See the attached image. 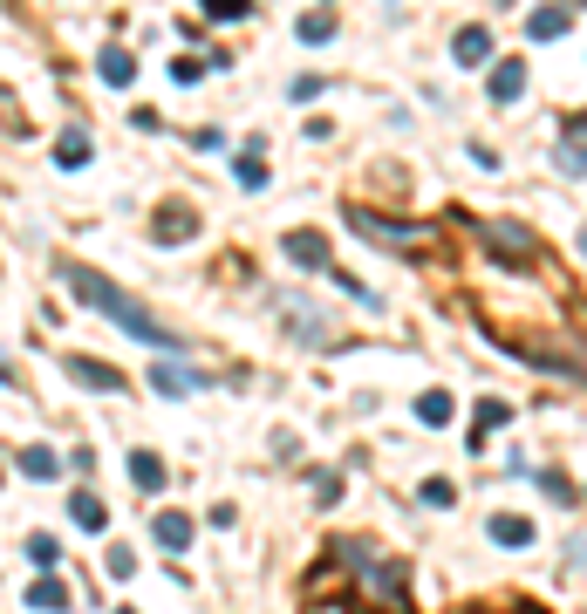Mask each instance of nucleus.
<instances>
[{"mask_svg":"<svg viewBox=\"0 0 587 614\" xmlns=\"http://www.w3.org/2000/svg\"><path fill=\"white\" fill-rule=\"evenodd\" d=\"M506 417H512L506 403H499V396H485V403H478V423H471V451H478V444H485V437H492Z\"/></svg>","mask_w":587,"mask_h":614,"instance_id":"20","label":"nucleus"},{"mask_svg":"<svg viewBox=\"0 0 587 614\" xmlns=\"http://www.w3.org/2000/svg\"><path fill=\"white\" fill-rule=\"evenodd\" d=\"M130 478H137V492H164V478H171V471H164L157 451H130Z\"/></svg>","mask_w":587,"mask_h":614,"instance_id":"14","label":"nucleus"},{"mask_svg":"<svg viewBox=\"0 0 587 614\" xmlns=\"http://www.w3.org/2000/svg\"><path fill=\"white\" fill-rule=\"evenodd\" d=\"M451 55H458L465 69H478V62H492V35H485V28H458V41H451Z\"/></svg>","mask_w":587,"mask_h":614,"instance_id":"12","label":"nucleus"},{"mask_svg":"<svg viewBox=\"0 0 587 614\" xmlns=\"http://www.w3.org/2000/svg\"><path fill=\"white\" fill-rule=\"evenodd\" d=\"M301 41H308V48L335 41V21H328V14H301Z\"/></svg>","mask_w":587,"mask_h":614,"instance_id":"22","label":"nucleus"},{"mask_svg":"<svg viewBox=\"0 0 587 614\" xmlns=\"http://www.w3.org/2000/svg\"><path fill=\"white\" fill-rule=\"evenodd\" d=\"M151 232L164 239V246H171V239H192V232H198V212H185V205H164V212L151 219Z\"/></svg>","mask_w":587,"mask_h":614,"instance_id":"10","label":"nucleus"},{"mask_svg":"<svg viewBox=\"0 0 587 614\" xmlns=\"http://www.w3.org/2000/svg\"><path fill=\"white\" fill-rule=\"evenodd\" d=\"M287 260H294V267H308V273H328V239H321L314 226L287 232Z\"/></svg>","mask_w":587,"mask_h":614,"instance_id":"4","label":"nucleus"},{"mask_svg":"<svg viewBox=\"0 0 587 614\" xmlns=\"http://www.w3.org/2000/svg\"><path fill=\"white\" fill-rule=\"evenodd\" d=\"M246 7H253V0H205V14H212V21H239Z\"/></svg>","mask_w":587,"mask_h":614,"instance_id":"28","label":"nucleus"},{"mask_svg":"<svg viewBox=\"0 0 587 614\" xmlns=\"http://www.w3.org/2000/svg\"><path fill=\"white\" fill-rule=\"evenodd\" d=\"M321 89H328V82H321V76H301V82H294V89H287V96H294V103H314Z\"/></svg>","mask_w":587,"mask_h":614,"instance_id":"30","label":"nucleus"},{"mask_svg":"<svg viewBox=\"0 0 587 614\" xmlns=\"http://www.w3.org/2000/svg\"><path fill=\"white\" fill-rule=\"evenodd\" d=\"M103 567H110L117 580H130V574H137V553H130V546H110V553H103Z\"/></svg>","mask_w":587,"mask_h":614,"instance_id":"24","label":"nucleus"},{"mask_svg":"<svg viewBox=\"0 0 587 614\" xmlns=\"http://www.w3.org/2000/svg\"><path fill=\"white\" fill-rule=\"evenodd\" d=\"M492 539H499V546H526V539H533V519H519V512H499V519H492Z\"/></svg>","mask_w":587,"mask_h":614,"instance_id":"21","label":"nucleus"},{"mask_svg":"<svg viewBox=\"0 0 587 614\" xmlns=\"http://www.w3.org/2000/svg\"><path fill=\"white\" fill-rule=\"evenodd\" d=\"M239 185H267V164H260V151L239 157Z\"/></svg>","mask_w":587,"mask_h":614,"instance_id":"27","label":"nucleus"},{"mask_svg":"<svg viewBox=\"0 0 587 614\" xmlns=\"http://www.w3.org/2000/svg\"><path fill=\"white\" fill-rule=\"evenodd\" d=\"M96 69H103V82H110V89H130V82H137V62H130V55H123L117 41H110V48H103V55H96Z\"/></svg>","mask_w":587,"mask_h":614,"instance_id":"13","label":"nucleus"},{"mask_svg":"<svg viewBox=\"0 0 587 614\" xmlns=\"http://www.w3.org/2000/svg\"><path fill=\"white\" fill-rule=\"evenodd\" d=\"M55 553H62V546H55L48 533H35V539H28V560H35V567H55Z\"/></svg>","mask_w":587,"mask_h":614,"instance_id":"25","label":"nucleus"},{"mask_svg":"<svg viewBox=\"0 0 587 614\" xmlns=\"http://www.w3.org/2000/svg\"><path fill=\"white\" fill-rule=\"evenodd\" d=\"M21 471H28L35 485H48V478H62V458H55L48 444H28V451H21Z\"/></svg>","mask_w":587,"mask_h":614,"instance_id":"16","label":"nucleus"},{"mask_svg":"<svg viewBox=\"0 0 587 614\" xmlns=\"http://www.w3.org/2000/svg\"><path fill=\"white\" fill-rule=\"evenodd\" d=\"M151 389H157V396H192L198 376H192V369H178V362H151Z\"/></svg>","mask_w":587,"mask_h":614,"instance_id":"11","label":"nucleus"},{"mask_svg":"<svg viewBox=\"0 0 587 614\" xmlns=\"http://www.w3.org/2000/svg\"><path fill=\"white\" fill-rule=\"evenodd\" d=\"M540 485H547V492H553V499H560V505H574V478H560V471H547Z\"/></svg>","mask_w":587,"mask_h":614,"instance_id":"29","label":"nucleus"},{"mask_svg":"<svg viewBox=\"0 0 587 614\" xmlns=\"http://www.w3.org/2000/svg\"><path fill=\"white\" fill-rule=\"evenodd\" d=\"M349 226L369 232L376 246H431V226H410V219H383V212H369V205H349Z\"/></svg>","mask_w":587,"mask_h":614,"instance_id":"2","label":"nucleus"},{"mask_svg":"<svg viewBox=\"0 0 587 614\" xmlns=\"http://www.w3.org/2000/svg\"><path fill=\"white\" fill-rule=\"evenodd\" d=\"M117 614H137V608H117Z\"/></svg>","mask_w":587,"mask_h":614,"instance_id":"32","label":"nucleus"},{"mask_svg":"<svg viewBox=\"0 0 587 614\" xmlns=\"http://www.w3.org/2000/svg\"><path fill=\"white\" fill-rule=\"evenodd\" d=\"M55 273H62V287H69L82 307H96L103 321H117L123 335H137V342H151V348H178V335H171L157 314H144V301H137V294H123L117 280H103L96 267H69V260H62Z\"/></svg>","mask_w":587,"mask_h":614,"instance_id":"1","label":"nucleus"},{"mask_svg":"<svg viewBox=\"0 0 587 614\" xmlns=\"http://www.w3.org/2000/svg\"><path fill=\"white\" fill-rule=\"evenodd\" d=\"M451 417H458V403H451L444 389H424V396H417V423H431V430H444Z\"/></svg>","mask_w":587,"mask_h":614,"instance_id":"15","label":"nucleus"},{"mask_svg":"<svg viewBox=\"0 0 587 614\" xmlns=\"http://www.w3.org/2000/svg\"><path fill=\"white\" fill-rule=\"evenodd\" d=\"M192 533H198V526L185 519V512H157V519H151V539L164 546V553H185V546H192Z\"/></svg>","mask_w":587,"mask_h":614,"instance_id":"6","label":"nucleus"},{"mask_svg":"<svg viewBox=\"0 0 587 614\" xmlns=\"http://www.w3.org/2000/svg\"><path fill=\"white\" fill-rule=\"evenodd\" d=\"M287 328H294V335H308V342H321V335H328V321L314 314V301H287Z\"/></svg>","mask_w":587,"mask_h":614,"instance_id":"17","label":"nucleus"},{"mask_svg":"<svg viewBox=\"0 0 587 614\" xmlns=\"http://www.w3.org/2000/svg\"><path fill=\"white\" fill-rule=\"evenodd\" d=\"M417 499H424V505H458V492H451L444 478H424V492H417Z\"/></svg>","mask_w":587,"mask_h":614,"instance_id":"26","label":"nucleus"},{"mask_svg":"<svg viewBox=\"0 0 587 614\" xmlns=\"http://www.w3.org/2000/svg\"><path fill=\"white\" fill-rule=\"evenodd\" d=\"M567 28H574V7H560V0L533 7V21H526V35H533V41H560Z\"/></svg>","mask_w":587,"mask_h":614,"instance_id":"5","label":"nucleus"},{"mask_svg":"<svg viewBox=\"0 0 587 614\" xmlns=\"http://www.w3.org/2000/svg\"><path fill=\"white\" fill-rule=\"evenodd\" d=\"M28 608L35 614H69V580H35V587H28Z\"/></svg>","mask_w":587,"mask_h":614,"instance_id":"9","label":"nucleus"},{"mask_svg":"<svg viewBox=\"0 0 587 614\" xmlns=\"http://www.w3.org/2000/svg\"><path fill=\"white\" fill-rule=\"evenodd\" d=\"M62 376L82 383V389H103V396H123V369H103L96 355H69V362H62Z\"/></svg>","mask_w":587,"mask_h":614,"instance_id":"3","label":"nucleus"},{"mask_svg":"<svg viewBox=\"0 0 587 614\" xmlns=\"http://www.w3.org/2000/svg\"><path fill=\"white\" fill-rule=\"evenodd\" d=\"M205 76V62H192V55H185V62H171V82H198Z\"/></svg>","mask_w":587,"mask_h":614,"instance_id":"31","label":"nucleus"},{"mask_svg":"<svg viewBox=\"0 0 587 614\" xmlns=\"http://www.w3.org/2000/svg\"><path fill=\"white\" fill-rule=\"evenodd\" d=\"M55 164H62V171H82V164H89V130H62V144H55Z\"/></svg>","mask_w":587,"mask_h":614,"instance_id":"19","label":"nucleus"},{"mask_svg":"<svg viewBox=\"0 0 587 614\" xmlns=\"http://www.w3.org/2000/svg\"><path fill=\"white\" fill-rule=\"evenodd\" d=\"M492 103H519L526 96V62H492Z\"/></svg>","mask_w":587,"mask_h":614,"instance_id":"8","label":"nucleus"},{"mask_svg":"<svg viewBox=\"0 0 587 614\" xmlns=\"http://www.w3.org/2000/svg\"><path fill=\"white\" fill-rule=\"evenodd\" d=\"M478 232H485V239L499 246V260H519V267H526V260L540 253V246H533V232H519V226H478Z\"/></svg>","mask_w":587,"mask_h":614,"instance_id":"7","label":"nucleus"},{"mask_svg":"<svg viewBox=\"0 0 587 614\" xmlns=\"http://www.w3.org/2000/svg\"><path fill=\"white\" fill-rule=\"evenodd\" d=\"M69 519H76L82 533H103V519H110V512H103L96 492H76V499H69Z\"/></svg>","mask_w":587,"mask_h":614,"instance_id":"18","label":"nucleus"},{"mask_svg":"<svg viewBox=\"0 0 587 614\" xmlns=\"http://www.w3.org/2000/svg\"><path fill=\"white\" fill-rule=\"evenodd\" d=\"M560 164H567V178H581V116H567V151H560Z\"/></svg>","mask_w":587,"mask_h":614,"instance_id":"23","label":"nucleus"}]
</instances>
